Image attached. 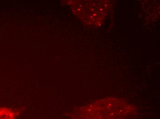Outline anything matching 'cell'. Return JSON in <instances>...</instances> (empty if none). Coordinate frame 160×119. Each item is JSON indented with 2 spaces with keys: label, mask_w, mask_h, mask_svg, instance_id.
I'll return each mask as SVG.
<instances>
[{
  "label": "cell",
  "mask_w": 160,
  "mask_h": 119,
  "mask_svg": "<svg viewBox=\"0 0 160 119\" xmlns=\"http://www.w3.org/2000/svg\"><path fill=\"white\" fill-rule=\"evenodd\" d=\"M106 99V108H103L102 100H101L103 108H100L97 102H95L91 106L94 109L100 112H94L88 110L86 107H82L79 110L73 112L72 117L76 119H91L94 116L102 113L100 119H123L130 115L133 111V108L128 104L121 100L113 98ZM99 115L95 119H97Z\"/></svg>",
  "instance_id": "obj_1"
},
{
  "label": "cell",
  "mask_w": 160,
  "mask_h": 119,
  "mask_svg": "<svg viewBox=\"0 0 160 119\" xmlns=\"http://www.w3.org/2000/svg\"><path fill=\"white\" fill-rule=\"evenodd\" d=\"M18 113L8 107L0 108V119H16Z\"/></svg>",
  "instance_id": "obj_3"
},
{
  "label": "cell",
  "mask_w": 160,
  "mask_h": 119,
  "mask_svg": "<svg viewBox=\"0 0 160 119\" xmlns=\"http://www.w3.org/2000/svg\"><path fill=\"white\" fill-rule=\"evenodd\" d=\"M85 6L84 15L86 21L92 25H100L107 17L110 9L109 2L106 1H91Z\"/></svg>",
  "instance_id": "obj_2"
}]
</instances>
